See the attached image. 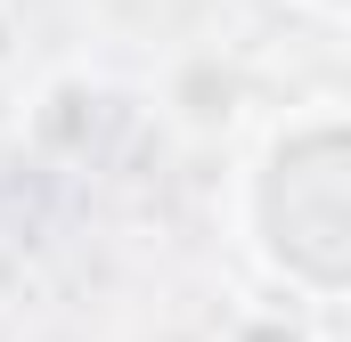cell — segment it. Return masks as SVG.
<instances>
[{
	"label": "cell",
	"instance_id": "6da1fadb",
	"mask_svg": "<svg viewBox=\"0 0 351 342\" xmlns=\"http://www.w3.org/2000/svg\"><path fill=\"white\" fill-rule=\"evenodd\" d=\"M245 237L286 285L319 302L343 293L351 196H343V114L335 106H311L286 131H269L262 163L245 179Z\"/></svg>",
	"mask_w": 351,
	"mask_h": 342
}]
</instances>
